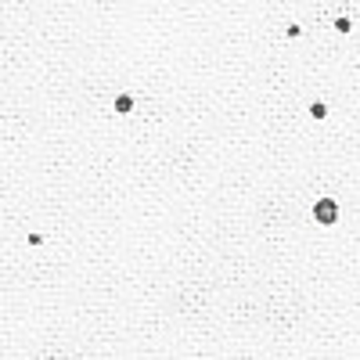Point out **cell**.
Wrapping results in <instances>:
<instances>
[{
  "label": "cell",
  "mask_w": 360,
  "mask_h": 360,
  "mask_svg": "<svg viewBox=\"0 0 360 360\" xmlns=\"http://www.w3.org/2000/svg\"><path fill=\"white\" fill-rule=\"evenodd\" d=\"M310 112H313V119H324V115H328V108H324V104H313Z\"/></svg>",
  "instance_id": "obj_3"
},
{
  "label": "cell",
  "mask_w": 360,
  "mask_h": 360,
  "mask_svg": "<svg viewBox=\"0 0 360 360\" xmlns=\"http://www.w3.org/2000/svg\"><path fill=\"white\" fill-rule=\"evenodd\" d=\"M130 108H134V97H130V94H123V97H115V112H123V115H126Z\"/></svg>",
  "instance_id": "obj_2"
},
{
  "label": "cell",
  "mask_w": 360,
  "mask_h": 360,
  "mask_svg": "<svg viewBox=\"0 0 360 360\" xmlns=\"http://www.w3.org/2000/svg\"><path fill=\"white\" fill-rule=\"evenodd\" d=\"M313 220H317V223H335V220H338V205H335V198H321V202L313 205Z\"/></svg>",
  "instance_id": "obj_1"
}]
</instances>
